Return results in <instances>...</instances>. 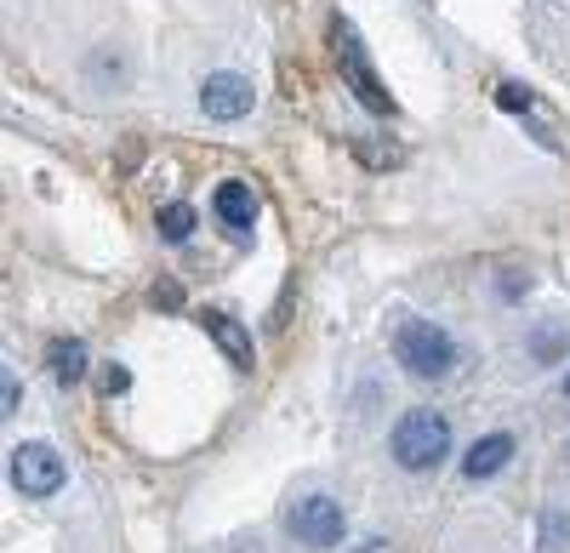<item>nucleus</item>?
<instances>
[{
  "label": "nucleus",
  "mask_w": 570,
  "mask_h": 553,
  "mask_svg": "<svg viewBox=\"0 0 570 553\" xmlns=\"http://www.w3.org/2000/svg\"><path fill=\"white\" fill-rule=\"evenodd\" d=\"M331 40H337V63H343V80L354 86V98H360L371 115H394V98H389V86L376 80V69H371V58H365L354 23H337V29H331Z\"/></svg>",
  "instance_id": "nucleus-3"
},
{
  "label": "nucleus",
  "mask_w": 570,
  "mask_h": 553,
  "mask_svg": "<svg viewBox=\"0 0 570 553\" xmlns=\"http://www.w3.org/2000/svg\"><path fill=\"white\" fill-rule=\"evenodd\" d=\"M537 547H542V553H564V547H570V514H564V508H548V514H542Z\"/></svg>",
  "instance_id": "nucleus-12"
},
{
  "label": "nucleus",
  "mask_w": 570,
  "mask_h": 553,
  "mask_svg": "<svg viewBox=\"0 0 570 553\" xmlns=\"http://www.w3.org/2000/svg\"><path fill=\"white\" fill-rule=\"evenodd\" d=\"M497 103H502V109H513V115H525V109H531V91L508 80V86H497Z\"/></svg>",
  "instance_id": "nucleus-13"
},
{
  "label": "nucleus",
  "mask_w": 570,
  "mask_h": 553,
  "mask_svg": "<svg viewBox=\"0 0 570 553\" xmlns=\"http://www.w3.org/2000/svg\"><path fill=\"white\" fill-rule=\"evenodd\" d=\"M160 240L166 246H183L188 235H195V206H183V200H171V206H160Z\"/></svg>",
  "instance_id": "nucleus-10"
},
{
  "label": "nucleus",
  "mask_w": 570,
  "mask_h": 553,
  "mask_svg": "<svg viewBox=\"0 0 570 553\" xmlns=\"http://www.w3.org/2000/svg\"><path fill=\"white\" fill-rule=\"evenodd\" d=\"M394 463L405 474H428V468H440L445 456H451V423H445V411H428V405H411L405 417L394 423Z\"/></svg>",
  "instance_id": "nucleus-1"
},
{
  "label": "nucleus",
  "mask_w": 570,
  "mask_h": 553,
  "mask_svg": "<svg viewBox=\"0 0 570 553\" xmlns=\"http://www.w3.org/2000/svg\"><path fill=\"white\" fill-rule=\"evenodd\" d=\"M394 359L405 365L411 377L440 383V377H451V372H456V343H451V332H445V326H434V319L405 314L400 326H394Z\"/></svg>",
  "instance_id": "nucleus-2"
},
{
  "label": "nucleus",
  "mask_w": 570,
  "mask_h": 553,
  "mask_svg": "<svg viewBox=\"0 0 570 553\" xmlns=\"http://www.w3.org/2000/svg\"><path fill=\"white\" fill-rule=\"evenodd\" d=\"M365 553H389V542H365Z\"/></svg>",
  "instance_id": "nucleus-17"
},
{
  "label": "nucleus",
  "mask_w": 570,
  "mask_h": 553,
  "mask_svg": "<svg viewBox=\"0 0 570 553\" xmlns=\"http://www.w3.org/2000/svg\"><path fill=\"white\" fill-rule=\"evenodd\" d=\"M212 211L234 228V235H252V223H257V195L246 189V182H217Z\"/></svg>",
  "instance_id": "nucleus-9"
},
{
  "label": "nucleus",
  "mask_w": 570,
  "mask_h": 553,
  "mask_svg": "<svg viewBox=\"0 0 570 553\" xmlns=\"http://www.w3.org/2000/svg\"><path fill=\"white\" fill-rule=\"evenodd\" d=\"M285 525H292V536H297L303 547H337V542H343V531H348L343 502H337V496H325V491L303 496L297 508L285 514Z\"/></svg>",
  "instance_id": "nucleus-4"
},
{
  "label": "nucleus",
  "mask_w": 570,
  "mask_h": 553,
  "mask_svg": "<svg viewBox=\"0 0 570 553\" xmlns=\"http://www.w3.org/2000/svg\"><path fill=\"white\" fill-rule=\"evenodd\" d=\"M52 377L58 383H80L86 377V343H52Z\"/></svg>",
  "instance_id": "nucleus-11"
},
{
  "label": "nucleus",
  "mask_w": 570,
  "mask_h": 553,
  "mask_svg": "<svg viewBox=\"0 0 570 553\" xmlns=\"http://www.w3.org/2000/svg\"><path fill=\"white\" fill-rule=\"evenodd\" d=\"M252 103H257V86L246 80V75H228V69H217V75H206V86H200V109H206V120H246L252 115Z\"/></svg>",
  "instance_id": "nucleus-6"
},
{
  "label": "nucleus",
  "mask_w": 570,
  "mask_h": 553,
  "mask_svg": "<svg viewBox=\"0 0 570 553\" xmlns=\"http://www.w3.org/2000/svg\"><path fill=\"white\" fill-rule=\"evenodd\" d=\"M559 343H564V337H559L553 326H548V332H537V354H542V359H553V354H559Z\"/></svg>",
  "instance_id": "nucleus-15"
},
{
  "label": "nucleus",
  "mask_w": 570,
  "mask_h": 553,
  "mask_svg": "<svg viewBox=\"0 0 570 553\" xmlns=\"http://www.w3.org/2000/svg\"><path fill=\"white\" fill-rule=\"evenodd\" d=\"M513 463V434H485V440H473L468 456H462V474L468 480H491Z\"/></svg>",
  "instance_id": "nucleus-8"
},
{
  "label": "nucleus",
  "mask_w": 570,
  "mask_h": 553,
  "mask_svg": "<svg viewBox=\"0 0 570 553\" xmlns=\"http://www.w3.org/2000/svg\"><path fill=\"white\" fill-rule=\"evenodd\" d=\"M131 388V377L120 372V365H109V372H104V394H126Z\"/></svg>",
  "instance_id": "nucleus-14"
},
{
  "label": "nucleus",
  "mask_w": 570,
  "mask_h": 553,
  "mask_svg": "<svg viewBox=\"0 0 570 553\" xmlns=\"http://www.w3.org/2000/svg\"><path fill=\"white\" fill-rule=\"evenodd\" d=\"M564 388H570V377H564Z\"/></svg>",
  "instance_id": "nucleus-18"
},
{
  "label": "nucleus",
  "mask_w": 570,
  "mask_h": 553,
  "mask_svg": "<svg viewBox=\"0 0 570 553\" xmlns=\"http://www.w3.org/2000/svg\"><path fill=\"white\" fill-rule=\"evenodd\" d=\"M12 411H18V377L7 372V411H0V417H12Z\"/></svg>",
  "instance_id": "nucleus-16"
},
{
  "label": "nucleus",
  "mask_w": 570,
  "mask_h": 553,
  "mask_svg": "<svg viewBox=\"0 0 570 553\" xmlns=\"http://www.w3.org/2000/svg\"><path fill=\"white\" fill-rule=\"evenodd\" d=\"M200 326L212 332V343L223 348V359L234 365V372H252V365H257V348H252V332H246V326H240V319H234V314H217V308H212V314L200 319Z\"/></svg>",
  "instance_id": "nucleus-7"
},
{
  "label": "nucleus",
  "mask_w": 570,
  "mask_h": 553,
  "mask_svg": "<svg viewBox=\"0 0 570 553\" xmlns=\"http://www.w3.org/2000/svg\"><path fill=\"white\" fill-rule=\"evenodd\" d=\"M12 485L23 496H58L63 491V456L52 445H40V440L18 445L12 451Z\"/></svg>",
  "instance_id": "nucleus-5"
}]
</instances>
